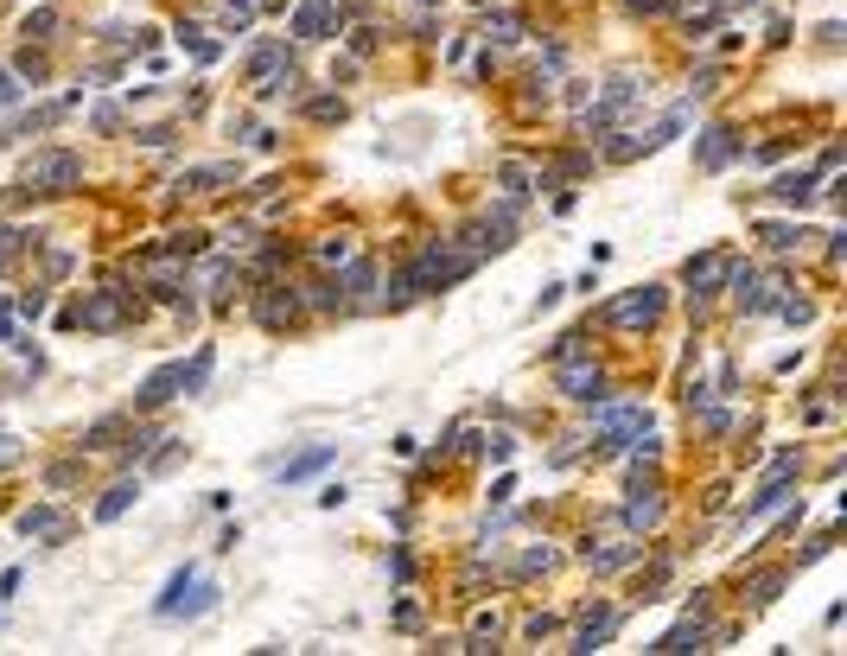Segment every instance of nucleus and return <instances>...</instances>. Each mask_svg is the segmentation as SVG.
I'll list each match as a JSON object with an SVG mask.
<instances>
[{"instance_id":"f257e3e1","label":"nucleus","mask_w":847,"mask_h":656,"mask_svg":"<svg viewBox=\"0 0 847 656\" xmlns=\"http://www.w3.org/2000/svg\"><path fill=\"white\" fill-rule=\"evenodd\" d=\"M211 606H217V586L204 580L198 567H179V574L166 580V593L153 599V618H160V625H179V618L192 625V618H204Z\"/></svg>"},{"instance_id":"f03ea898","label":"nucleus","mask_w":847,"mask_h":656,"mask_svg":"<svg viewBox=\"0 0 847 656\" xmlns=\"http://www.w3.org/2000/svg\"><path fill=\"white\" fill-rule=\"evenodd\" d=\"M20 185H26V192H39V198H64V192H77V185H83V160H77L71 147H39L20 166Z\"/></svg>"},{"instance_id":"7ed1b4c3","label":"nucleus","mask_w":847,"mask_h":656,"mask_svg":"<svg viewBox=\"0 0 847 656\" xmlns=\"http://www.w3.org/2000/svg\"><path fill=\"white\" fill-rule=\"evenodd\" d=\"M644 427H650V408L637 402V395H618V402L605 395L599 414H593V434L605 440V453H625V446H631L637 434H644Z\"/></svg>"},{"instance_id":"20e7f679","label":"nucleus","mask_w":847,"mask_h":656,"mask_svg":"<svg viewBox=\"0 0 847 656\" xmlns=\"http://www.w3.org/2000/svg\"><path fill=\"white\" fill-rule=\"evenodd\" d=\"M134 313H141V306L128 300V287L109 281V287H96L90 300L77 306V313H64V325H90V332H121V325H134Z\"/></svg>"},{"instance_id":"39448f33","label":"nucleus","mask_w":847,"mask_h":656,"mask_svg":"<svg viewBox=\"0 0 847 656\" xmlns=\"http://www.w3.org/2000/svg\"><path fill=\"white\" fill-rule=\"evenodd\" d=\"M555 389L567 402H605V395H612V376H605L586 351H574V357H555Z\"/></svg>"},{"instance_id":"423d86ee","label":"nucleus","mask_w":847,"mask_h":656,"mask_svg":"<svg viewBox=\"0 0 847 656\" xmlns=\"http://www.w3.org/2000/svg\"><path fill=\"white\" fill-rule=\"evenodd\" d=\"M599 319H605V325H612V332H650V325H656V319H663V287H650V281H644V287H631V293H618V300H612V306H605V313H599Z\"/></svg>"},{"instance_id":"0eeeda50","label":"nucleus","mask_w":847,"mask_h":656,"mask_svg":"<svg viewBox=\"0 0 847 656\" xmlns=\"http://www.w3.org/2000/svg\"><path fill=\"white\" fill-rule=\"evenodd\" d=\"M726 287H733L739 313H771L777 293H784V274H758L752 262H733V268H726Z\"/></svg>"},{"instance_id":"6e6552de","label":"nucleus","mask_w":847,"mask_h":656,"mask_svg":"<svg viewBox=\"0 0 847 656\" xmlns=\"http://www.w3.org/2000/svg\"><path fill=\"white\" fill-rule=\"evenodd\" d=\"M255 319H262L268 332H287V325H300V319H306V300H300V287H287V281H268V287H255Z\"/></svg>"},{"instance_id":"1a4fd4ad","label":"nucleus","mask_w":847,"mask_h":656,"mask_svg":"<svg viewBox=\"0 0 847 656\" xmlns=\"http://www.w3.org/2000/svg\"><path fill=\"white\" fill-rule=\"evenodd\" d=\"M726 268H733V255H726V249H701L695 262L682 268V281H688V300H695V306H707V300H714V293L726 287Z\"/></svg>"},{"instance_id":"9d476101","label":"nucleus","mask_w":847,"mask_h":656,"mask_svg":"<svg viewBox=\"0 0 847 656\" xmlns=\"http://www.w3.org/2000/svg\"><path fill=\"white\" fill-rule=\"evenodd\" d=\"M739 153H746V134H739L733 122H714V128L695 141V166H701V172H726Z\"/></svg>"},{"instance_id":"9b49d317","label":"nucleus","mask_w":847,"mask_h":656,"mask_svg":"<svg viewBox=\"0 0 847 656\" xmlns=\"http://www.w3.org/2000/svg\"><path fill=\"white\" fill-rule=\"evenodd\" d=\"M663 485H656V478H631V497H625V529L631 535H644V529H656L663 523Z\"/></svg>"},{"instance_id":"f8f14e48","label":"nucleus","mask_w":847,"mask_h":656,"mask_svg":"<svg viewBox=\"0 0 847 656\" xmlns=\"http://www.w3.org/2000/svg\"><path fill=\"white\" fill-rule=\"evenodd\" d=\"M172 395H185V364H166V370H153L141 389H134V414H153V408H166Z\"/></svg>"},{"instance_id":"ddd939ff","label":"nucleus","mask_w":847,"mask_h":656,"mask_svg":"<svg viewBox=\"0 0 847 656\" xmlns=\"http://www.w3.org/2000/svg\"><path fill=\"white\" fill-rule=\"evenodd\" d=\"M714 644H720V631H714V625H701V618L688 612L682 625H676V631H663L650 650H656V656H676V650H714Z\"/></svg>"},{"instance_id":"4468645a","label":"nucleus","mask_w":847,"mask_h":656,"mask_svg":"<svg viewBox=\"0 0 847 656\" xmlns=\"http://www.w3.org/2000/svg\"><path fill=\"white\" fill-rule=\"evenodd\" d=\"M20 535H26V542H64V535H71V516H64L58 504H32L20 516Z\"/></svg>"},{"instance_id":"2eb2a0df","label":"nucleus","mask_w":847,"mask_h":656,"mask_svg":"<svg viewBox=\"0 0 847 656\" xmlns=\"http://www.w3.org/2000/svg\"><path fill=\"white\" fill-rule=\"evenodd\" d=\"M293 32H300V39H332V32H338V7H332V0H300V7H293Z\"/></svg>"},{"instance_id":"dca6fc26","label":"nucleus","mask_w":847,"mask_h":656,"mask_svg":"<svg viewBox=\"0 0 847 656\" xmlns=\"http://www.w3.org/2000/svg\"><path fill=\"white\" fill-rule=\"evenodd\" d=\"M612 631H618V606H599V612H586V625L574 631V644H567V650H580V656L586 650H605V637H612Z\"/></svg>"},{"instance_id":"f3484780","label":"nucleus","mask_w":847,"mask_h":656,"mask_svg":"<svg viewBox=\"0 0 847 656\" xmlns=\"http://www.w3.org/2000/svg\"><path fill=\"white\" fill-rule=\"evenodd\" d=\"M134 497H141V478H115V485L96 497V523H115V516H128Z\"/></svg>"},{"instance_id":"a211bd4d","label":"nucleus","mask_w":847,"mask_h":656,"mask_svg":"<svg viewBox=\"0 0 847 656\" xmlns=\"http://www.w3.org/2000/svg\"><path fill=\"white\" fill-rule=\"evenodd\" d=\"M223 185H236V166H230V160H217V166H192V172L179 179V192L204 198V192H223Z\"/></svg>"},{"instance_id":"6ab92c4d","label":"nucleus","mask_w":847,"mask_h":656,"mask_svg":"<svg viewBox=\"0 0 847 656\" xmlns=\"http://www.w3.org/2000/svg\"><path fill=\"white\" fill-rule=\"evenodd\" d=\"M816 192H822L816 172H784V179L771 185V198H777V204H797V211H803V204H816Z\"/></svg>"},{"instance_id":"aec40b11","label":"nucleus","mask_w":847,"mask_h":656,"mask_svg":"<svg viewBox=\"0 0 847 656\" xmlns=\"http://www.w3.org/2000/svg\"><path fill=\"white\" fill-rule=\"evenodd\" d=\"M816 230H803V223H758V243H765L771 255H790V249H803Z\"/></svg>"},{"instance_id":"412c9836","label":"nucleus","mask_w":847,"mask_h":656,"mask_svg":"<svg viewBox=\"0 0 847 656\" xmlns=\"http://www.w3.org/2000/svg\"><path fill=\"white\" fill-rule=\"evenodd\" d=\"M637 548H644V542H618V548H593V542H586V548H580V561L593 567V574H618L625 561H637Z\"/></svg>"},{"instance_id":"4be33fe9","label":"nucleus","mask_w":847,"mask_h":656,"mask_svg":"<svg viewBox=\"0 0 847 656\" xmlns=\"http://www.w3.org/2000/svg\"><path fill=\"white\" fill-rule=\"evenodd\" d=\"M325 465H332V446H306L300 459H287V465H281V485H306V478L325 472Z\"/></svg>"},{"instance_id":"5701e85b","label":"nucleus","mask_w":847,"mask_h":656,"mask_svg":"<svg viewBox=\"0 0 847 656\" xmlns=\"http://www.w3.org/2000/svg\"><path fill=\"white\" fill-rule=\"evenodd\" d=\"M300 300L313 306V313H351V306H344V287L332 281V274H319L313 287H300Z\"/></svg>"},{"instance_id":"b1692460","label":"nucleus","mask_w":847,"mask_h":656,"mask_svg":"<svg viewBox=\"0 0 847 656\" xmlns=\"http://www.w3.org/2000/svg\"><path fill=\"white\" fill-rule=\"evenodd\" d=\"M351 255H357V236H344V230H338V236H319V243H313V262H319L325 274H332V268H344Z\"/></svg>"},{"instance_id":"393cba45","label":"nucleus","mask_w":847,"mask_h":656,"mask_svg":"<svg viewBox=\"0 0 847 656\" xmlns=\"http://www.w3.org/2000/svg\"><path fill=\"white\" fill-rule=\"evenodd\" d=\"M242 281V268L236 262H211V274H204V300L211 306H230V287Z\"/></svg>"},{"instance_id":"a878e982","label":"nucleus","mask_w":847,"mask_h":656,"mask_svg":"<svg viewBox=\"0 0 847 656\" xmlns=\"http://www.w3.org/2000/svg\"><path fill=\"white\" fill-rule=\"evenodd\" d=\"M784 497H790V478H765V485H758V497H752L746 510H739V523H752V516L777 510V504H784Z\"/></svg>"},{"instance_id":"bb28decb","label":"nucleus","mask_w":847,"mask_h":656,"mask_svg":"<svg viewBox=\"0 0 847 656\" xmlns=\"http://www.w3.org/2000/svg\"><path fill=\"white\" fill-rule=\"evenodd\" d=\"M179 45H185V51H192V58H198V64H217V58H223V45H217V39H211V32H204V26H192V20H185V26H179Z\"/></svg>"},{"instance_id":"cd10ccee","label":"nucleus","mask_w":847,"mask_h":656,"mask_svg":"<svg viewBox=\"0 0 847 656\" xmlns=\"http://www.w3.org/2000/svg\"><path fill=\"white\" fill-rule=\"evenodd\" d=\"M497 179H504V198H529L535 192V172L523 160H504V166H497Z\"/></svg>"},{"instance_id":"c85d7f7f","label":"nucleus","mask_w":847,"mask_h":656,"mask_svg":"<svg viewBox=\"0 0 847 656\" xmlns=\"http://www.w3.org/2000/svg\"><path fill=\"white\" fill-rule=\"evenodd\" d=\"M484 32H491L497 45H510V39H523V13H510V7H497V13H484Z\"/></svg>"},{"instance_id":"c756f323","label":"nucleus","mask_w":847,"mask_h":656,"mask_svg":"<svg viewBox=\"0 0 847 656\" xmlns=\"http://www.w3.org/2000/svg\"><path fill=\"white\" fill-rule=\"evenodd\" d=\"M121 427H128V421H121V414H109V421H96V427H90V434H83V446H90V453H109V446H115V434H121Z\"/></svg>"},{"instance_id":"7c9ffc66","label":"nucleus","mask_w":847,"mask_h":656,"mask_svg":"<svg viewBox=\"0 0 847 656\" xmlns=\"http://www.w3.org/2000/svg\"><path fill=\"white\" fill-rule=\"evenodd\" d=\"M26 243H39V230H7V223H0V268H7Z\"/></svg>"},{"instance_id":"2f4dec72","label":"nucleus","mask_w":847,"mask_h":656,"mask_svg":"<svg viewBox=\"0 0 847 656\" xmlns=\"http://www.w3.org/2000/svg\"><path fill=\"white\" fill-rule=\"evenodd\" d=\"M51 26H58V13L39 7V13H26V20H20V39H26V45H32V39H51Z\"/></svg>"},{"instance_id":"473e14b6","label":"nucleus","mask_w":847,"mask_h":656,"mask_svg":"<svg viewBox=\"0 0 847 656\" xmlns=\"http://www.w3.org/2000/svg\"><path fill=\"white\" fill-rule=\"evenodd\" d=\"M13 77H26V83H45V51H20V58H13Z\"/></svg>"},{"instance_id":"72a5a7b5","label":"nucleus","mask_w":847,"mask_h":656,"mask_svg":"<svg viewBox=\"0 0 847 656\" xmlns=\"http://www.w3.org/2000/svg\"><path fill=\"white\" fill-rule=\"evenodd\" d=\"M306 115H313V122H344V96H313Z\"/></svg>"},{"instance_id":"f704fd0d","label":"nucleus","mask_w":847,"mask_h":656,"mask_svg":"<svg viewBox=\"0 0 847 656\" xmlns=\"http://www.w3.org/2000/svg\"><path fill=\"white\" fill-rule=\"evenodd\" d=\"M555 567V548H529L523 561H516V574H548Z\"/></svg>"},{"instance_id":"c9c22d12","label":"nucleus","mask_w":847,"mask_h":656,"mask_svg":"<svg viewBox=\"0 0 847 656\" xmlns=\"http://www.w3.org/2000/svg\"><path fill=\"white\" fill-rule=\"evenodd\" d=\"M39 313H45V287H32V293L13 300V319H39Z\"/></svg>"},{"instance_id":"e433bc0d","label":"nucleus","mask_w":847,"mask_h":656,"mask_svg":"<svg viewBox=\"0 0 847 656\" xmlns=\"http://www.w3.org/2000/svg\"><path fill=\"white\" fill-rule=\"evenodd\" d=\"M777 586H784V574H758V580H752V606H771Z\"/></svg>"},{"instance_id":"4c0bfd02","label":"nucleus","mask_w":847,"mask_h":656,"mask_svg":"<svg viewBox=\"0 0 847 656\" xmlns=\"http://www.w3.org/2000/svg\"><path fill=\"white\" fill-rule=\"evenodd\" d=\"M20 90H26L20 77H13V71H0V109H13V102H20Z\"/></svg>"},{"instance_id":"58836bf2","label":"nucleus","mask_w":847,"mask_h":656,"mask_svg":"<svg viewBox=\"0 0 847 656\" xmlns=\"http://www.w3.org/2000/svg\"><path fill=\"white\" fill-rule=\"evenodd\" d=\"M90 122H96V128H102V134H115V128H121V109H115V102H102V109H96V115H90Z\"/></svg>"},{"instance_id":"ea45409f","label":"nucleus","mask_w":847,"mask_h":656,"mask_svg":"<svg viewBox=\"0 0 847 656\" xmlns=\"http://www.w3.org/2000/svg\"><path fill=\"white\" fill-rule=\"evenodd\" d=\"M389 574H395V580H414V561H408V548H395V555H389Z\"/></svg>"},{"instance_id":"a19ab883","label":"nucleus","mask_w":847,"mask_h":656,"mask_svg":"<svg viewBox=\"0 0 847 656\" xmlns=\"http://www.w3.org/2000/svg\"><path fill=\"white\" fill-rule=\"evenodd\" d=\"M71 478H77V465H51V472H45V485H51V491H64Z\"/></svg>"},{"instance_id":"79ce46f5","label":"nucleus","mask_w":847,"mask_h":656,"mask_svg":"<svg viewBox=\"0 0 847 656\" xmlns=\"http://www.w3.org/2000/svg\"><path fill=\"white\" fill-rule=\"evenodd\" d=\"M172 141V128L166 122H153V128H141V147H166Z\"/></svg>"},{"instance_id":"37998d69","label":"nucleus","mask_w":847,"mask_h":656,"mask_svg":"<svg viewBox=\"0 0 847 656\" xmlns=\"http://www.w3.org/2000/svg\"><path fill=\"white\" fill-rule=\"evenodd\" d=\"M7 465H20V440H13V434H0V472H7Z\"/></svg>"},{"instance_id":"c03bdc74","label":"nucleus","mask_w":847,"mask_h":656,"mask_svg":"<svg viewBox=\"0 0 847 656\" xmlns=\"http://www.w3.org/2000/svg\"><path fill=\"white\" fill-rule=\"evenodd\" d=\"M440 32H446V26L434 20V13H421V20H414V39H440Z\"/></svg>"},{"instance_id":"a18cd8bd","label":"nucleus","mask_w":847,"mask_h":656,"mask_svg":"<svg viewBox=\"0 0 847 656\" xmlns=\"http://www.w3.org/2000/svg\"><path fill=\"white\" fill-rule=\"evenodd\" d=\"M625 7H631V13H669L676 0H625Z\"/></svg>"},{"instance_id":"49530a36","label":"nucleus","mask_w":847,"mask_h":656,"mask_svg":"<svg viewBox=\"0 0 847 656\" xmlns=\"http://www.w3.org/2000/svg\"><path fill=\"white\" fill-rule=\"evenodd\" d=\"M0 344H13V306L0 300Z\"/></svg>"},{"instance_id":"de8ad7c7","label":"nucleus","mask_w":847,"mask_h":656,"mask_svg":"<svg viewBox=\"0 0 847 656\" xmlns=\"http://www.w3.org/2000/svg\"><path fill=\"white\" fill-rule=\"evenodd\" d=\"M472 7H491V0H472Z\"/></svg>"},{"instance_id":"09e8293b","label":"nucleus","mask_w":847,"mask_h":656,"mask_svg":"<svg viewBox=\"0 0 847 656\" xmlns=\"http://www.w3.org/2000/svg\"><path fill=\"white\" fill-rule=\"evenodd\" d=\"M421 7H427V0H421Z\"/></svg>"}]
</instances>
